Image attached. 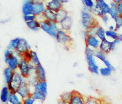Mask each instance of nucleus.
<instances>
[{"instance_id":"7ed1b4c3","label":"nucleus","mask_w":122,"mask_h":104,"mask_svg":"<svg viewBox=\"0 0 122 104\" xmlns=\"http://www.w3.org/2000/svg\"><path fill=\"white\" fill-rule=\"evenodd\" d=\"M41 23V29L53 38H55L57 32L61 29L58 23L55 21L47 20Z\"/></svg>"},{"instance_id":"f257e3e1","label":"nucleus","mask_w":122,"mask_h":104,"mask_svg":"<svg viewBox=\"0 0 122 104\" xmlns=\"http://www.w3.org/2000/svg\"><path fill=\"white\" fill-rule=\"evenodd\" d=\"M81 25L85 30H88L93 26L98 24L95 15L85 8H83L81 11Z\"/></svg>"},{"instance_id":"a878e982","label":"nucleus","mask_w":122,"mask_h":104,"mask_svg":"<svg viewBox=\"0 0 122 104\" xmlns=\"http://www.w3.org/2000/svg\"><path fill=\"white\" fill-rule=\"evenodd\" d=\"M14 72V71L10 69V68H9L8 67L5 68L3 70V75L5 82L7 85L10 83Z\"/></svg>"},{"instance_id":"5701e85b","label":"nucleus","mask_w":122,"mask_h":104,"mask_svg":"<svg viewBox=\"0 0 122 104\" xmlns=\"http://www.w3.org/2000/svg\"><path fill=\"white\" fill-rule=\"evenodd\" d=\"M43 15L46 20L57 22V14L54 11L46 9L43 14Z\"/></svg>"},{"instance_id":"f704fd0d","label":"nucleus","mask_w":122,"mask_h":104,"mask_svg":"<svg viewBox=\"0 0 122 104\" xmlns=\"http://www.w3.org/2000/svg\"><path fill=\"white\" fill-rule=\"evenodd\" d=\"M94 56L95 58H97L100 60L102 61V62L106 60V54H105L103 52H102L99 49L95 50L94 53Z\"/></svg>"},{"instance_id":"3c124183","label":"nucleus","mask_w":122,"mask_h":104,"mask_svg":"<svg viewBox=\"0 0 122 104\" xmlns=\"http://www.w3.org/2000/svg\"><path fill=\"white\" fill-rule=\"evenodd\" d=\"M109 30H111V31L115 30V27H114V26L113 25L109 26Z\"/></svg>"},{"instance_id":"393cba45","label":"nucleus","mask_w":122,"mask_h":104,"mask_svg":"<svg viewBox=\"0 0 122 104\" xmlns=\"http://www.w3.org/2000/svg\"><path fill=\"white\" fill-rule=\"evenodd\" d=\"M23 99L16 93H10L8 103L10 104H22Z\"/></svg>"},{"instance_id":"aec40b11","label":"nucleus","mask_w":122,"mask_h":104,"mask_svg":"<svg viewBox=\"0 0 122 104\" xmlns=\"http://www.w3.org/2000/svg\"><path fill=\"white\" fill-rule=\"evenodd\" d=\"M10 94V92L7 85L3 87L0 94V100L3 104L8 102Z\"/></svg>"},{"instance_id":"8fccbe9b","label":"nucleus","mask_w":122,"mask_h":104,"mask_svg":"<svg viewBox=\"0 0 122 104\" xmlns=\"http://www.w3.org/2000/svg\"><path fill=\"white\" fill-rule=\"evenodd\" d=\"M61 3L64 5V4H65L66 3H68V0H58Z\"/></svg>"},{"instance_id":"473e14b6","label":"nucleus","mask_w":122,"mask_h":104,"mask_svg":"<svg viewBox=\"0 0 122 104\" xmlns=\"http://www.w3.org/2000/svg\"><path fill=\"white\" fill-rule=\"evenodd\" d=\"M57 14V23H58L61 20L69 15L68 11L63 8L62 9L56 13Z\"/></svg>"},{"instance_id":"f8f14e48","label":"nucleus","mask_w":122,"mask_h":104,"mask_svg":"<svg viewBox=\"0 0 122 104\" xmlns=\"http://www.w3.org/2000/svg\"><path fill=\"white\" fill-rule=\"evenodd\" d=\"M73 22L72 18L68 15L61 20L58 24L61 29L69 32L72 26Z\"/></svg>"},{"instance_id":"b1692460","label":"nucleus","mask_w":122,"mask_h":104,"mask_svg":"<svg viewBox=\"0 0 122 104\" xmlns=\"http://www.w3.org/2000/svg\"><path fill=\"white\" fill-rule=\"evenodd\" d=\"M21 38L20 37H16L11 39L8 44L7 49L13 51H15L20 44Z\"/></svg>"},{"instance_id":"423d86ee","label":"nucleus","mask_w":122,"mask_h":104,"mask_svg":"<svg viewBox=\"0 0 122 104\" xmlns=\"http://www.w3.org/2000/svg\"><path fill=\"white\" fill-rule=\"evenodd\" d=\"M56 40L57 43L68 46L73 42V39L68 32L60 29L58 30L56 36Z\"/></svg>"},{"instance_id":"5fc2aeb1","label":"nucleus","mask_w":122,"mask_h":104,"mask_svg":"<svg viewBox=\"0 0 122 104\" xmlns=\"http://www.w3.org/2000/svg\"><path fill=\"white\" fill-rule=\"evenodd\" d=\"M101 104H112L111 103H109L107 101H104V100H102V101H101Z\"/></svg>"},{"instance_id":"72a5a7b5","label":"nucleus","mask_w":122,"mask_h":104,"mask_svg":"<svg viewBox=\"0 0 122 104\" xmlns=\"http://www.w3.org/2000/svg\"><path fill=\"white\" fill-rule=\"evenodd\" d=\"M113 71L106 67H102L99 69V74L103 77H108L111 76Z\"/></svg>"},{"instance_id":"864d4df0","label":"nucleus","mask_w":122,"mask_h":104,"mask_svg":"<svg viewBox=\"0 0 122 104\" xmlns=\"http://www.w3.org/2000/svg\"><path fill=\"white\" fill-rule=\"evenodd\" d=\"M78 63L77 62H74V63H73V66L74 67V68H76L78 67Z\"/></svg>"},{"instance_id":"e433bc0d","label":"nucleus","mask_w":122,"mask_h":104,"mask_svg":"<svg viewBox=\"0 0 122 104\" xmlns=\"http://www.w3.org/2000/svg\"><path fill=\"white\" fill-rule=\"evenodd\" d=\"M26 80L29 85L30 87L32 86L33 87L38 81L35 75L29 76L26 79Z\"/></svg>"},{"instance_id":"a19ab883","label":"nucleus","mask_w":122,"mask_h":104,"mask_svg":"<svg viewBox=\"0 0 122 104\" xmlns=\"http://www.w3.org/2000/svg\"><path fill=\"white\" fill-rule=\"evenodd\" d=\"M36 100L30 96L23 100L22 104H34Z\"/></svg>"},{"instance_id":"9d476101","label":"nucleus","mask_w":122,"mask_h":104,"mask_svg":"<svg viewBox=\"0 0 122 104\" xmlns=\"http://www.w3.org/2000/svg\"><path fill=\"white\" fill-rule=\"evenodd\" d=\"M45 3L46 9L56 13L64 8V5L62 4L58 0H46Z\"/></svg>"},{"instance_id":"412c9836","label":"nucleus","mask_w":122,"mask_h":104,"mask_svg":"<svg viewBox=\"0 0 122 104\" xmlns=\"http://www.w3.org/2000/svg\"><path fill=\"white\" fill-rule=\"evenodd\" d=\"M109 5L110 6V9L108 14L110 16L112 19L115 20L117 17L119 15V13L117 7L118 4L112 1L110 3Z\"/></svg>"},{"instance_id":"f3484780","label":"nucleus","mask_w":122,"mask_h":104,"mask_svg":"<svg viewBox=\"0 0 122 104\" xmlns=\"http://www.w3.org/2000/svg\"><path fill=\"white\" fill-rule=\"evenodd\" d=\"M35 75L38 81L46 80V70L41 63L36 66Z\"/></svg>"},{"instance_id":"37998d69","label":"nucleus","mask_w":122,"mask_h":104,"mask_svg":"<svg viewBox=\"0 0 122 104\" xmlns=\"http://www.w3.org/2000/svg\"><path fill=\"white\" fill-rule=\"evenodd\" d=\"M121 40L119 38H118L116 39L113 40V41H112V49L113 51L115 49V48L117 47V46L121 43Z\"/></svg>"},{"instance_id":"dca6fc26","label":"nucleus","mask_w":122,"mask_h":104,"mask_svg":"<svg viewBox=\"0 0 122 104\" xmlns=\"http://www.w3.org/2000/svg\"><path fill=\"white\" fill-rule=\"evenodd\" d=\"M85 97L75 91H73L72 96L69 102V104H84Z\"/></svg>"},{"instance_id":"a211bd4d","label":"nucleus","mask_w":122,"mask_h":104,"mask_svg":"<svg viewBox=\"0 0 122 104\" xmlns=\"http://www.w3.org/2000/svg\"><path fill=\"white\" fill-rule=\"evenodd\" d=\"M99 50L107 54L113 51L112 42L107 39L101 41Z\"/></svg>"},{"instance_id":"f03ea898","label":"nucleus","mask_w":122,"mask_h":104,"mask_svg":"<svg viewBox=\"0 0 122 104\" xmlns=\"http://www.w3.org/2000/svg\"><path fill=\"white\" fill-rule=\"evenodd\" d=\"M94 50L88 47H85V58L88 65V68L90 72L96 75L99 74V66L97 65V61L94 56Z\"/></svg>"},{"instance_id":"603ef678","label":"nucleus","mask_w":122,"mask_h":104,"mask_svg":"<svg viewBox=\"0 0 122 104\" xmlns=\"http://www.w3.org/2000/svg\"><path fill=\"white\" fill-rule=\"evenodd\" d=\"M112 1L114 2V3H116L117 4H118V3H119L121 2L122 1V0H113Z\"/></svg>"},{"instance_id":"49530a36","label":"nucleus","mask_w":122,"mask_h":104,"mask_svg":"<svg viewBox=\"0 0 122 104\" xmlns=\"http://www.w3.org/2000/svg\"><path fill=\"white\" fill-rule=\"evenodd\" d=\"M117 7L119 15H122V1L118 4Z\"/></svg>"},{"instance_id":"c756f323","label":"nucleus","mask_w":122,"mask_h":104,"mask_svg":"<svg viewBox=\"0 0 122 104\" xmlns=\"http://www.w3.org/2000/svg\"><path fill=\"white\" fill-rule=\"evenodd\" d=\"M30 52L31 55V59L30 62H31L36 66L41 64V63L37 52L32 50H30Z\"/></svg>"},{"instance_id":"0eeeda50","label":"nucleus","mask_w":122,"mask_h":104,"mask_svg":"<svg viewBox=\"0 0 122 104\" xmlns=\"http://www.w3.org/2000/svg\"><path fill=\"white\" fill-rule=\"evenodd\" d=\"M20 59L16 55L15 51H13L8 57L4 59L5 62L7 67L14 71L18 70Z\"/></svg>"},{"instance_id":"13d9d810","label":"nucleus","mask_w":122,"mask_h":104,"mask_svg":"<svg viewBox=\"0 0 122 104\" xmlns=\"http://www.w3.org/2000/svg\"><path fill=\"white\" fill-rule=\"evenodd\" d=\"M10 104V103H9L8 102V103H5V104Z\"/></svg>"},{"instance_id":"4c0bfd02","label":"nucleus","mask_w":122,"mask_h":104,"mask_svg":"<svg viewBox=\"0 0 122 104\" xmlns=\"http://www.w3.org/2000/svg\"><path fill=\"white\" fill-rule=\"evenodd\" d=\"M115 21V30L118 31L122 27V15H119L114 20Z\"/></svg>"},{"instance_id":"4be33fe9","label":"nucleus","mask_w":122,"mask_h":104,"mask_svg":"<svg viewBox=\"0 0 122 104\" xmlns=\"http://www.w3.org/2000/svg\"><path fill=\"white\" fill-rule=\"evenodd\" d=\"M25 23L27 27L32 31H38L41 29V23L36 19Z\"/></svg>"},{"instance_id":"c85d7f7f","label":"nucleus","mask_w":122,"mask_h":104,"mask_svg":"<svg viewBox=\"0 0 122 104\" xmlns=\"http://www.w3.org/2000/svg\"><path fill=\"white\" fill-rule=\"evenodd\" d=\"M105 33L106 30L102 27L99 25L97 30L96 36L101 41H102V40L106 39Z\"/></svg>"},{"instance_id":"6e6552de","label":"nucleus","mask_w":122,"mask_h":104,"mask_svg":"<svg viewBox=\"0 0 122 104\" xmlns=\"http://www.w3.org/2000/svg\"><path fill=\"white\" fill-rule=\"evenodd\" d=\"M31 92L30 86L27 83L26 79L22 83L16 91V93L23 100L31 96Z\"/></svg>"},{"instance_id":"bf43d9fd","label":"nucleus","mask_w":122,"mask_h":104,"mask_svg":"<svg viewBox=\"0 0 122 104\" xmlns=\"http://www.w3.org/2000/svg\"><path fill=\"white\" fill-rule=\"evenodd\" d=\"M30 0V1H34V0Z\"/></svg>"},{"instance_id":"20e7f679","label":"nucleus","mask_w":122,"mask_h":104,"mask_svg":"<svg viewBox=\"0 0 122 104\" xmlns=\"http://www.w3.org/2000/svg\"><path fill=\"white\" fill-rule=\"evenodd\" d=\"M110 9V5L105 0H95V6L92 13L95 16L101 18L108 14Z\"/></svg>"},{"instance_id":"a18cd8bd","label":"nucleus","mask_w":122,"mask_h":104,"mask_svg":"<svg viewBox=\"0 0 122 104\" xmlns=\"http://www.w3.org/2000/svg\"><path fill=\"white\" fill-rule=\"evenodd\" d=\"M10 20H11V18L9 17L7 18H4L0 20V23L3 24H5L10 22Z\"/></svg>"},{"instance_id":"58836bf2","label":"nucleus","mask_w":122,"mask_h":104,"mask_svg":"<svg viewBox=\"0 0 122 104\" xmlns=\"http://www.w3.org/2000/svg\"><path fill=\"white\" fill-rule=\"evenodd\" d=\"M99 26V24H97L96 25H95L94 26L92 27L89 29L87 30L88 35L96 36V32H97V30L98 29Z\"/></svg>"},{"instance_id":"39448f33","label":"nucleus","mask_w":122,"mask_h":104,"mask_svg":"<svg viewBox=\"0 0 122 104\" xmlns=\"http://www.w3.org/2000/svg\"><path fill=\"white\" fill-rule=\"evenodd\" d=\"M25 79L19 71H14L10 83L7 85L10 93H16L17 89Z\"/></svg>"},{"instance_id":"cd10ccee","label":"nucleus","mask_w":122,"mask_h":104,"mask_svg":"<svg viewBox=\"0 0 122 104\" xmlns=\"http://www.w3.org/2000/svg\"><path fill=\"white\" fill-rule=\"evenodd\" d=\"M81 1L83 8L86 9L92 13L95 6V0H81Z\"/></svg>"},{"instance_id":"ea45409f","label":"nucleus","mask_w":122,"mask_h":104,"mask_svg":"<svg viewBox=\"0 0 122 104\" xmlns=\"http://www.w3.org/2000/svg\"><path fill=\"white\" fill-rule=\"evenodd\" d=\"M23 20H24L25 22L26 23L28 22L33 20L36 19V16L33 14H31V15H28L23 16Z\"/></svg>"},{"instance_id":"de8ad7c7","label":"nucleus","mask_w":122,"mask_h":104,"mask_svg":"<svg viewBox=\"0 0 122 104\" xmlns=\"http://www.w3.org/2000/svg\"><path fill=\"white\" fill-rule=\"evenodd\" d=\"M57 104H69V103L68 102L65 101L60 99L57 102Z\"/></svg>"},{"instance_id":"6e6d98bb","label":"nucleus","mask_w":122,"mask_h":104,"mask_svg":"<svg viewBox=\"0 0 122 104\" xmlns=\"http://www.w3.org/2000/svg\"><path fill=\"white\" fill-rule=\"evenodd\" d=\"M46 0H34V1L38 2H42L45 3Z\"/></svg>"},{"instance_id":"2f4dec72","label":"nucleus","mask_w":122,"mask_h":104,"mask_svg":"<svg viewBox=\"0 0 122 104\" xmlns=\"http://www.w3.org/2000/svg\"><path fill=\"white\" fill-rule=\"evenodd\" d=\"M102 100L97 98L88 96L85 98L84 104H101Z\"/></svg>"},{"instance_id":"79ce46f5","label":"nucleus","mask_w":122,"mask_h":104,"mask_svg":"<svg viewBox=\"0 0 122 104\" xmlns=\"http://www.w3.org/2000/svg\"><path fill=\"white\" fill-rule=\"evenodd\" d=\"M105 66V67H106L107 68H109L110 69H111L113 71V72L115 71L116 70L115 68H114V67L111 64V63L109 62V61L107 60V59H106L103 62Z\"/></svg>"},{"instance_id":"c03bdc74","label":"nucleus","mask_w":122,"mask_h":104,"mask_svg":"<svg viewBox=\"0 0 122 104\" xmlns=\"http://www.w3.org/2000/svg\"><path fill=\"white\" fill-rule=\"evenodd\" d=\"M101 18L104 23H105L106 24H107L109 20V16H108V14H106L104 15L102 17H101Z\"/></svg>"},{"instance_id":"6ab92c4d","label":"nucleus","mask_w":122,"mask_h":104,"mask_svg":"<svg viewBox=\"0 0 122 104\" xmlns=\"http://www.w3.org/2000/svg\"><path fill=\"white\" fill-rule=\"evenodd\" d=\"M33 88L34 91H40L47 96L48 94V85L46 80L38 81L34 85Z\"/></svg>"},{"instance_id":"c9c22d12","label":"nucleus","mask_w":122,"mask_h":104,"mask_svg":"<svg viewBox=\"0 0 122 104\" xmlns=\"http://www.w3.org/2000/svg\"><path fill=\"white\" fill-rule=\"evenodd\" d=\"M72 94L73 91H66L61 94L60 99L65 101L69 102L71 99Z\"/></svg>"},{"instance_id":"ddd939ff","label":"nucleus","mask_w":122,"mask_h":104,"mask_svg":"<svg viewBox=\"0 0 122 104\" xmlns=\"http://www.w3.org/2000/svg\"><path fill=\"white\" fill-rule=\"evenodd\" d=\"M31 50V47L29 44L28 41L25 39L21 38L20 44L15 51L23 55Z\"/></svg>"},{"instance_id":"4d7b16f0","label":"nucleus","mask_w":122,"mask_h":104,"mask_svg":"<svg viewBox=\"0 0 122 104\" xmlns=\"http://www.w3.org/2000/svg\"><path fill=\"white\" fill-rule=\"evenodd\" d=\"M119 38L121 40V41L122 42V33L121 34H119V38Z\"/></svg>"},{"instance_id":"7c9ffc66","label":"nucleus","mask_w":122,"mask_h":104,"mask_svg":"<svg viewBox=\"0 0 122 104\" xmlns=\"http://www.w3.org/2000/svg\"><path fill=\"white\" fill-rule=\"evenodd\" d=\"M105 35H106V38H109L111 39H112V41L113 40L118 38L119 36V34L118 33L117 31L115 30H113V31H111L109 30H107L106 31Z\"/></svg>"},{"instance_id":"09e8293b","label":"nucleus","mask_w":122,"mask_h":104,"mask_svg":"<svg viewBox=\"0 0 122 104\" xmlns=\"http://www.w3.org/2000/svg\"><path fill=\"white\" fill-rule=\"evenodd\" d=\"M76 76L77 77L81 79L84 76V75L82 73H78L76 74Z\"/></svg>"},{"instance_id":"bb28decb","label":"nucleus","mask_w":122,"mask_h":104,"mask_svg":"<svg viewBox=\"0 0 122 104\" xmlns=\"http://www.w3.org/2000/svg\"><path fill=\"white\" fill-rule=\"evenodd\" d=\"M31 96L36 101L38 100L41 103H43L45 101L47 95L40 91H36L34 90L31 92Z\"/></svg>"},{"instance_id":"2eb2a0df","label":"nucleus","mask_w":122,"mask_h":104,"mask_svg":"<svg viewBox=\"0 0 122 104\" xmlns=\"http://www.w3.org/2000/svg\"><path fill=\"white\" fill-rule=\"evenodd\" d=\"M33 2L30 0H23L21 9L22 13L23 16L32 14Z\"/></svg>"},{"instance_id":"9b49d317","label":"nucleus","mask_w":122,"mask_h":104,"mask_svg":"<svg viewBox=\"0 0 122 104\" xmlns=\"http://www.w3.org/2000/svg\"><path fill=\"white\" fill-rule=\"evenodd\" d=\"M18 70L25 79H27L30 76L29 62L25 59H23L20 60Z\"/></svg>"},{"instance_id":"4468645a","label":"nucleus","mask_w":122,"mask_h":104,"mask_svg":"<svg viewBox=\"0 0 122 104\" xmlns=\"http://www.w3.org/2000/svg\"><path fill=\"white\" fill-rule=\"evenodd\" d=\"M46 9L45 3L34 1L33 15L36 16L42 15Z\"/></svg>"},{"instance_id":"1a4fd4ad","label":"nucleus","mask_w":122,"mask_h":104,"mask_svg":"<svg viewBox=\"0 0 122 104\" xmlns=\"http://www.w3.org/2000/svg\"><path fill=\"white\" fill-rule=\"evenodd\" d=\"M86 47L91 48L94 51L99 49L101 40L96 36L88 35L85 39Z\"/></svg>"}]
</instances>
